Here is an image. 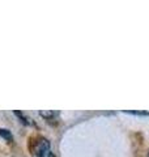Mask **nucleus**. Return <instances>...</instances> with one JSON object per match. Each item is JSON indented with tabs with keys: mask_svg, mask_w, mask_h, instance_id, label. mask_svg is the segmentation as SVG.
<instances>
[{
	"mask_svg": "<svg viewBox=\"0 0 149 157\" xmlns=\"http://www.w3.org/2000/svg\"><path fill=\"white\" fill-rule=\"evenodd\" d=\"M34 153L36 157H55L51 151V145H50L48 140L44 137H38L34 145Z\"/></svg>",
	"mask_w": 149,
	"mask_h": 157,
	"instance_id": "f257e3e1",
	"label": "nucleus"
}]
</instances>
